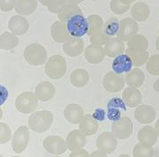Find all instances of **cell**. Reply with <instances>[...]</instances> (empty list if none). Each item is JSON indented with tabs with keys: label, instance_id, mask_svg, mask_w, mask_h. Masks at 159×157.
<instances>
[{
	"label": "cell",
	"instance_id": "obj_51",
	"mask_svg": "<svg viewBox=\"0 0 159 157\" xmlns=\"http://www.w3.org/2000/svg\"><path fill=\"white\" fill-rule=\"evenodd\" d=\"M155 130L157 132V135L158 136L159 138V119L157 121V123L155 124Z\"/></svg>",
	"mask_w": 159,
	"mask_h": 157
},
{
	"label": "cell",
	"instance_id": "obj_36",
	"mask_svg": "<svg viewBox=\"0 0 159 157\" xmlns=\"http://www.w3.org/2000/svg\"><path fill=\"white\" fill-rule=\"evenodd\" d=\"M110 8L113 13L116 15H122L129 11L130 4H126L122 0H111L110 3Z\"/></svg>",
	"mask_w": 159,
	"mask_h": 157
},
{
	"label": "cell",
	"instance_id": "obj_6",
	"mask_svg": "<svg viewBox=\"0 0 159 157\" xmlns=\"http://www.w3.org/2000/svg\"><path fill=\"white\" fill-rule=\"evenodd\" d=\"M111 132L116 136V139L125 140L132 135L133 123L128 116H123L119 120L113 122Z\"/></svg>",
	"mask_w": 159,
	"mask_h": 157
},
{
	"label": "cell",
	"instance_id": "obj_37",
	"mask_svg": "<svg viewBox=\"0 0 159 157\" xmlns=\"http://www.w3.org/2000/svg\"><path fill=\"white\" fill-rule=\"evenodd\" d=\"M146 69L151 76H159V54H154L149 57Z\"/></svg>",
	"mask_w": 159,
	"mask_h": 157
},
{
	"label": "cell",
	"instance_id": "obj_56",
	"mask_svg": "<svg viewBox=\"0 0 159 157\" xmlns=\"http://www.w3.org/2000/svg\"><path fill=\"white\" fill-rule=\"evenodd\" d=\"M0 157H4V156H3V155H0Z\"/></svg>",
	"mask_w": 159,
	"mask_h": 157
},
{
	"label": "cell",
	"instance_id": "obj_29",
	"mask_svg": "<svg viewBox=\"0 0 159 157\" xmlns=\"http://www.w3.org/2000/svg\"><path fill=\"white\" fill-rule=\"evenodd\" d=\"M125 54L129 56L133 63V66L140 67L147 63L149 59V52L147 51H133L127 48L125 50Z\"/></svg>",
	"mask_w": 159,
	"mask_h": 157
},
{
	"label": "cell",
	"instance_id": "obj_3",
	"mask_svg": "<svg viewBox=\"0 0 159 157\" xmlns=\"http://www.w3.org/2000/svg\"><path fill=\"white\" fill-rule=\"evenodd\" d=\"M24 57L30 65L40 66L45 64L47 60V51L39 43H30L24 51Z\"/></svg>",
	"mask_w": 159,
	"mask_h": 157
},
{
	"label": "cell",
	"instance_id": "obj_10",
	"mask_svg": "<svg viewBox=\"0 0 159 157\" xmlns=\"http://www.w3.org/2000/svg\"><path fill=\"white\" fill-rule=\"evenodd\" d=\"M43 147L50 154L60 155L68 149L64 138L58 136H49L43 141Z\"/></svg>",
	"mask_w": 159,
	"mask_h": 157
},
{
	"label": "cell",
	"instance_id": "obj_40",
	"mask_svg": "<svg viewBox=\"0 0 159 157\" xmlns=\"http://www.w3.org/2000/svg\"><path fill=\"white\" fill-rule=\"evenodd\" d=\"M66 4H68L67 0H53V2L50 4V6L47 7L48 11L53 14H58L65 8Z\"/></svg>",
	"mask_w": 159,
	"mask_h": 157
},
{
	"label": "cell",
	"instance_id": "obj_19",
	"mask_svg": "<svg viewBox=\"0 0 159 157\" xmlns=\"http://www.w3.org/2000/svg\"><path fill=\"white\" fill-rule=\"evenodd\" d=\"M84 43L80 38H73L71 37L69 40L64 43L63 50L64 52L69 56H78L84 52Z\"/></svg>",
	"mask_w": 159,
	"mask_h": 157
},
{
	"label": "cell",
	"instance_id": "obj_61",
	"mask_svg": "<svg viewBox=\"0 0 159 157\" xmlns=\"http://www.w3.org/2000/svg\"><path fill=\"white\" fill-rule=\"evenodd\" d=\"M157 157H159V155H158V156H157Z\"/></svg>",
	"mask_w": 159,
	"mask_h": 157
},
{
	"label": "cell",
	"instance_id": "obj_11",
	"mask_svg": "<svg viewBox=\"0 0 159 157\" xmlns=\"http://www.w3.org/2000/svg\"><path fill=\"white\" fill-rule=\"evenodd\" d=\"M117 146V139L112 132H103L97 139V148L103 153H113Z\"/></svg>",
	"mask_w": 159,
	"mask_h": 157
},
{
	"label": "cell",
	"instance_id": "obj_35",
	"mask_svg": "<svg viewBox=\"0 0 159 157\" xmlns=\"http://www.w3.org/2000/svg\"><path fill=\"white\" fill-rule=\"evenodd\" d=\"M133 157H153L154 149L152 146L138 143L133 149Z\"/></svg>",
	"mask_w": 159,
	"mask_h": 157
},
{
	"label": "cell",
	"instance_id": "obj_58",
	"mask_svg": "<svg viewBox=\"0 0 159 157\" xmlns=\"http://www.w3.org/2000/svg\"><path fill=\"white\" fill-rule=\"evenodd\" d=\"M54 157H61V156H58V155H57V156H54Z\"/></svg>",
	"mask_w": 159,
	"mask_h": 157
},
{
	"label": "cell",
	"instance_id": "obj_8",
	"mask_svg": "<svg viewBox=\"0 0 159 157\" xmlns=\"http://www.w3.org/2000/svg\"><path fill=\"white\" fill-rule=\"evenodd\" d=\"M125 78L124 75L116 74L114 71L108 72L103 79V86L110 93H116L124 89Z\"/></svg>",
	"mask_w": 159,
	"mask_h": 157
},
{
	"label": "cell",
	"instance_id": "obj_42",
	"mask_svg": "<svg viewBox=\"0 0 159 157\" xmlns=\"http://www.w3.org/2000/svg\"><path fill=\"white\" fill-rule=\"evenodd\" d=\"M108 118L113 122H116L122 117L121 116V109L114 108V107H108Z\"/></svg>",
	"mask_w": 159,
	"mask_h": 157
},
{
	"label": "cell",
	"instance_id": "obj_53",
	"mask_svg": "<svg viewBox=\"0 0 159 157\" xmlns=\"http://www.w3.org/2000/svg\"><path fill=\"white\" fill-rule=\"evenodd\" d=\"M122 1H124L125 3H126V4H131L132 3H134V2H136V0H122Z\"/></svg>",
	"mask_w": 159,
	"mask_h": 157
},
{
	"label": "cell",
	"instance_id": "obj_39",
	"mask_svg": "<svg viewBox=\"0 0 159 157\" xmlns=\"http://www.w3.org/2000/svg\"><path fill=\"white\" fill-rule=\"evenodd\" d=\"M11 138V129L8 124L0 123V144L8 142Z\"/></svg>",
	"mask_w": 159,
	"mask_h": 157
},
{
	"label": "cell",
	"instance_id": "obj_48",
	"mask_svg": "<svg viewBox=\"0 0 159 157\" xmlns=\"http://www.w3.org/2000/svg\"><path fill=\"white\" fill-rule=\"evenodd\" d=\"M39 1L41 3L42 5L45 6V7H49V6H50V4H52V2H53V0H39Z\"/></svg>",
	"mask_w": 159,
	"mask_h": 157
},
{
	"label": "cell",
	"instance_id": "obj_17",
	"mask_svg": "<svg viewBox=\"0 0 159 157\" xmlns=\"http://www.w3.org/2000/svg\"><path fill=\"white\" fill-rule=\"evenodd\" d=\"M112 70L113 71L119 75H124L125 73L129 72L132 67L133 63L127 54H121L116 56L112 61Z\"/></svg>",
	"mask_w": 159,
	"mask_h": 157
},
{
	"label": "cell",
	"instance_id": "obj_13",
	"mask_svg": "<svg viewBox=\"0 0 159 157\" xmlns=\"http://www.w3.org/2000/svg\"><path fill=\"white\" fill-rule=\"evenodd\" d=\"M8 28L13 34L20 36L25 34L29 30L30 24L25 17L17 14L10 18L8 22Z\"/></svg>",
	"mask_w": 159,
	"mask_h": 157
},
{
	"label": "cell",
	"instance_id": "obj_41",
	"mask_svg": "<svg viewBox=\"0 0 159 157\" xmlns=\"http://www.w3.org/2000/svg\"><path fill=\"white\" fill-rule=\"evenodd\" d=\"M17 0H0V10L4 12H8L15 9Z\"/></svg>",
	"mask_w": 159,
	"mask_h": 157
},
{
	"label": "cell",
	"instance_id": "obj_60",
	"mask_svg": "<svg viewBox=\"0 0 159 157\" xmlns=\"http://www.w3.org/2000/svg\"><path fill=\"white\" fill-rule=\"evenodd\" d=\"M158 24H159V18H158Z\"/></svg>",
	"mask_w": 159,
	"mask_h": 157
},
{
	"label": "cell",
	"instance_id": "obj_26",
	"mask_svg": "<svg viewBox=\"0 0 159 157\" xmlns=\"http://www.w3.org/2000/svg\"><path fill=\"white\" fill-rule=\"evenodd\" d=\"M125 83L129 87L139 88L145 80V75L140 69L135 68L126 74L125 77Z\"/></svg>",
	"mask_w": 159,
	"mask_h": 157
},
{
	"label": "cell",
	"instance_id": "obj_27",
	"mask_svg": "<svg viewBox=\"0 0 159 157\" xmlns=\"http://www.w3.org/2000/svg\"><path fill=\"white\" fill-rule=\"evenodd\" d=\"M38 7V0H17L15 11L18 15L28 16L34 12Z\"/></svg>",
	"mask_w": 159,
	"mask_h": 157
},
{
	"label": "cell",
	"instance_id": "obj_16",
	"mask_svg": "<svg viewBox=\"0 0 159 157\" xmlns=\"http://www.w3.org/2000/svg\"><path fill=\"white\" fill-rule=\"evenodd\" d=\"M51 35L55 42L60 43H64L71 38L67 30L66 24L61 20L54 22L52 24L51 26Z\"/></svg>",
	"mask_w": 159,
	"mask_h": 157
},
{
	"label": "cell",
	"instance_id": "obj_15",
	"mask_svg": "<svg viewBox=\"0 0 159 157\" xmlns=\"http://www.w3.org/2000/svg\"><path fill=\"white\" fill-rule=\"evenodd\" d=\"M84 52L86 61L92 64H100L101 62H103L106 56L104 47L97 44H90Z\"/></svg>",
	"mask_w": 159,
	"mask_h": 157
},
{
	"label": "cell",
	"instance_id": "obj_4",
	"mask_svg": "<svg viewBox=\"0 0 159 157\" xmlns=\"http://www.w3.org/2000/svg\"><path fill=\"white\" fill-rule=\"evenodd\" d=\"M39 99L32 92L27 91L17 96L15 102V107L17 111L23 114L33 113L38 107Z\"/></svg>",
	"mask_w": 159,
	"mask_h": 157
},
{
	"label": "cell",
	"instance_id": "obj_52",
	"mask_svg": "<svg viewBox=\"0 0 159 157\" xmlns=\"http://www.w3.org/2000/svg\"><path fill=\"white\" fill-rule=\"evenodd\" d=\"M156 49L159 52V35L158 37L157 38V40H156Z\"/></svg>",
	"mask_w": 159,
	"mask_h": 157
},
{
	"label": "cell",
	"instance_id": "obj_28",
	"mask_svg": "<svg viewBox=\"0 0 159 157\" xmlns=\"http://www.w3.org/2000/svg\"><path fill=\"white\" fill-rule=\"evenodd\" d=\"M90 79V76L87 70L84 69H77L70 74V80L71 84L76 88H83L85 86Z\"/></svg>",
	"mask_w": 159,
	"mask_h": 157
},
{
	"label": "cell",
	"instance_id": "obj_44",
	"mask_svg": "<svg viewBox=\"0 0 159 157\" xmlns=\"http://www.w3.org/2000/svg\"><path fill=\"white\" fill-rule=\"evenodd\" d=\"M8 89L3 85H0V106L3 105L8 98Z\"/></svg>",
	"mask_w": 159,
	"mask_h": 157
},
{
	"label": "cell",
	"instance_id": "obj_5",
	"mask_svg": "<svg viewBox=\"0 0 159 157\" xmlns=\"http://www.w3.org/2000/svg\"><path fill=\"white\" fill-rule=\"evenodd\" d=\"M67 30L70 35L73 38H80L84 37L88 33V21L87 18L84 17L83 14H78L70 18L67 22H65Z\"/></svg>",
	"mask_w": 159,
	"mask_h": 157
},
{
	"label": "cell",
	"instance_id": "obj_23",
	"mask_svg": "<svg viewBox=\"0 0 159 157\" xmlns=\"http://www.w3.org/2000/svg\"><path fill=\"white\" fill-rule=\"evenodd\" d=\"M158 136L157 135L155 128L151 126H144L143 127L138 134V140L140 143L148 145V146H153L156 144Z\"/></svg>",
	"mask_w": 159,
	"mask_h": 157
},
{
	"label": "cell",
	"instance_id": "obj_57",
	"mask_svg": "<svg viewBox=\"0 0 159 157\" xmlns=\"http://www.w3.org/2000/svg\"><path fill=\"white\" fill-rule=\"evenodd\" d=\"M93 1H100V0H93Z\"/></svg>",
	"mask_w": 159,
	"mask_h": 157
},
{
	"label": "cell",
	"instance_id": "obj_34",
	"mask_svg": "<svg viewBox=\"0 0 159 157\" xmlns=\"http://www.w3.org/2000/svg\"><path fill=\"white\" fill-rule=\"evenodd\" d=\"M119 27H120V21H118V19L116 17H112L103 24V30L110 38H113L118 33Z\"/></svg>",
	"mask_w": 159,
	"mask_h": 157
},
{
	"label": "cell",
	"instance_id": "obj_14",
	"mask_svg": "<svg viewBox=\"0 0 159 157\" xmlns=\"http://www.w3.org/2000/svg\"><path fill=\"white\" fill-rule=\"evenodd\" d=\"M156 115L157 114L154 108L147 104H142L137 107L134 114L136 120L142 124H150L154 122Z\"/></svg>",
	"mask_w": 159,
	"mask_h": 157
},
{
	"label": "cell",
	"instance_id": "obj_59",
	"mask_svg": "<svg viewBox=\"0 0 159 157\" xmlns=\"http://www.w3.org/2000/svg\"><path fill=\"white\" fill-rule=\"evenodd\" d=\"M12 157H19V156H12Z\"/></svg>",
	"mask_w": 159,
	"mask_h": 157
},
{
	"label": "cell",
	"instance_id": "obj_30",
	"mask_svg": "<svg viewBox=\"0 0 159 157\" xmlns=\"http://www.w3.org/2000/svg\"><path fill=\"white\" fill-rule=\"evenodd\" d=\"M19 39L17 35L12 32H4L0 35V49L4 51H11L17 46Z\"/></svg>",
	"mask_w": 159,
	"mask_h": 157
},
{
	"label": "cell",
	"instance_id": "obj_31",
	"mask_svg": "<svg viewBox=\"0 0 159 157\" xmlns=\"http://www.w3.org/2000/svg\"><path fill=\"white\" fill-rule=\"evenodd\" d=\"M128 48L133 51H147L149 42L147 38L141 34H136L127 42Z\"/></svg>",
	"mask_w": 159,
	"mask_h": 157
},
{
	"label": "cell",
	"instance_id": "obj_1",
	"mask_svg": "<svg viewBox=\"0 0 159 157\" xmlns=\"http://www.w3.org/2000/svg\"><path fill=\"white\" fill-rule=\"evenodd\" d=\"M53 114L49 110H41L34 112L31 114L29 120L28 125L32 131L39 134L44 133L51 128L53 123Z\"/></svg>",
	"mask_w": 159,
	"mask_h": 157
},
{
	"label": "cell",
	"instance_id": "obj_38",
	"mask_svg": "<svg viewBox=\"0 0 159 157\" xmlns=\"http://www.w3.org/2000/svg\"><path fill=\"white\" fill-rule=\"evenodd\" d=\"M111 38L109 36L105 34L103 32V30H101L98 32H97L96 34L92 35L90 37V41L91 43V44H97V45H101L103 46L104 45L106 42L109 39Z\"/></svg>",
	"mask_w": 159,
	"mask_h": 157
},
{
	"label": "cell",
	"instance_id": "obj_9",
	"mask_svg": "<svg viewBox=\"0 0 159 157\" xmlns=\"http://www.w3.org/2000/svg\"><path fill=\"white\" fill-rule=\"evenodd\" d=\"M138 22L131 17H126L120 21L119 31L116 35V38L121 39L123 42H128L132 37L138 34Z\"/></svg>",
	"mask_w": 159,
	"mask_h": 157
},
{
	"label": "cell",
	"instance_id": "obj_22",
	"mask_svg": "<svg viewBox=\"0 0 159 157\" xmlns=\"http://www.w3.org/2000/svg\"><path fill=\"white\" fill-rule=\"evenodd\" d=\"M123 100L129 108H136L142 102V94L138 88L128 87L123 92Z\"/></svg>",
	"mask_w": 159,
	"mask_h": 157
},
{
	"label": "cell",
	"instance_id": "obj_32",
	"mask_svg": "<svg viewBox=\"0 0 159 157\" xmlns=\"http://www.w3.org/2000/svg\"><path fill=\"white\" fill-rule=\"evenodd\" d=\"M87 21H88V25H89L87 35L89 37L96 34L97 32H98L101 30H103L104 23H103V18L98 14L90 15L89 17H87Z\"/></svg>",
	"mask_w": 159,
	"mask_h": 157
},
{
	"label": "cell",
	"instance_id": "obj_49",
	"mask_svg": "<svg viewBox=\"0 0 159 157\" xmlns=\"http://www.w3.org/2000/svg\"><path fill=\"white\" fill-rule=\"evenodd\" d=\"M84 0H67L68 4H77L78 5L79 4H81L82 2H84Z\"/></svg>",
	"mask_w": 159,
	"mask_h": 157
},
{
	"label": "cell",
	"instance_id": "obj_25",
	"mask_svg": "<svg viewBox=\"0 0 159 157\" xmlns=\"http://www.w3.org/2000/svg\"><path fill=\"white\" fill-rule=\"evenodd\" d=\"M99 123L98 120L91 115H84V118L79 123V129L86 136H93L98 130Z\"/></svg>",
	"mask_w": 159,
	"mask_h": 157
},
{
	"label": "cell",
	"instance_id": "obj_33",
	"mask_svg": "<svg viewBox=\"0 0 159 157\" xmlns=\"http://www.w3.org/2000/svg\"><path fill=\"white\" fill-rule=\"evenodd\" d=\"M83 14L82 10L77 4H68L65 6V8L61 11L60 12L57 14L58 19L63 22H67L70 18H71L76 15Z\"/></svg>",
	"mask_w": 159,
	"mask_h": 157
},
{
	"label": "cell",
	"instance_id": "obj_20",
	"mask_svg": "<svg viewBox=\"0 0 159 157\" xmlns=\"http://www.w3.org/2000/svg\"><path fill=\"white\" fill-rule=\"evenodd\" d=\"M106 56L109 57H116L125 52V42L118 38H111L104 44Z\"/></svg>",
	"mask_w": 159,
	"mask_h": 157
},
{
	"label": "cell",
	"instance_id": "obj_43",
	"mask_svg": "<svg viewBox=\"0 0 159 157\" xmlns=\"http://www.w3.org/2000/svg\"><path fill=\"white\" fill-rule=\"evenodd\" d=\"M125 102L124 100H122L121 98L115 97L112 98L110 102H108L107 107H114V108H118V109H121V110H126V107H125Z\"/></svg>",
	"mask_w": 159,
	"mask_h": 157
},
{
	"label": "cell",
	"instance_id": "obj_45",
	"mask_svg": "<svg viewBox=\"0 0 159 157\" xmlns=\"http://www.w3.org/2000/svg\"><path fill=\"white\" fill-rule=\"evenodd\" d=\"M89 155H90V154L88 153L87 150L82 149H79V150H77V151L71 152L69 157H89Z\"/></svg>",
	"mask_w": 159,
	"mask_h": 157
},
{
	"label": "cell",
	"instance_id": "obj_50",
	"mask_svg": "<svg viewBox=\"0 0 159 157\" xmlns=\"http://www.w3.org/2000/svg\"><path fill=\"white\" fill-rule=\"evenodd\" d=\"M153 89L155 91L157 92H159V78L158 79H157L155 83H154V85H153Z\"/></svg>",
	"mask_w": 159,
	"mask_h": 157
},
{
	"label": "cell",
	"instance_id": "obj_2",
	"mask_svg": "<svg viewBox=\"0 0 159 157\" xmlns=\"http://www.w3.org/2000/svg\"><path fill=\"white\" fill-rule=\"evenodd\" d=\"M67 70L65 59L60 55L52 56L44 65V72L48 77L57 80L64 77Z\"/></svg>",
	"mask_w": 159,
	"mask_h": 157
},
{
	"label": "cell",
	"instance_id": "obj_18",
	"mask_svg": "<svg viewBox=\"0 0 159 157\" xmlns=\"http://www.w3.org/2000/svg\"><path fill=\"white\" fill-rule=\"evenodd\" d=\"M56 88L50 82H41L36 86L35 95L41 102H48L54 97Z\"/></svg>",
	"mask_w": 159,
	"mask_h": 157
},
{
	"label": "cell",
	"instance_id": "obj_24",
	"mask_svg": "<svg viewBox=\"0 0 159 157\" xmlns=\"http://www.w3.org/2000/svg\"><path fill=\"white\" fill-rule=\"evenodd\" d=\"M130 14L134 20L137 22H143L150 17L151 10L146 3L137 2L130 8Z\"/></svg>",
	"mask_w": 159,
	"mask_h": 157
},
{
	"label": "cell",
	"instance_id": "obj_21",
	"mask_svg": "<svg viewBox=\"0 0 159 157\" xmlns=\"http://www.w3.org/2000/svg\"><path fill=\"white\" fill-rule=\"evenodd\" d=\"M84 116V110L80 105L70 103L65 107V117L71 124H79Z\"/></svg>",
	"mask_w": 159,
	"mask_h": 157
},
{
	"label": "cell",
	"instance_id": "obj_7",
	"mask_svg": "<svg viewBox=\"0 0 159 157\" xmlns=\"http://www.w3.org/2000/svg\"><path fill=\"white\" fill-rule=\"evenodd\" d=\"M30 132L26 126H20L15 131L11 140V148L16 154L24 152L29 144Z\"/></svg>",
	"mask_w": 159,
	"mask_h": 157
},
{
	"label": "cell",
	"instance_id": "obj_55",
	"mask_svg": "<svg viewBox=\"0 0 159 157\" xmlns=\"http://www.w3.org/2000/svg\"><path fill=\"white\" fill-rule=\"evenodd\" d=\"M2 116H3V111H2V110L0 109V120H1V118H2Z\"/></svg>",
	"mask_w": 159,
	"mask_h": 157
},
{
	"label": "cell",
	"instance_id": "obj_12",
	"mask_svg": "<svg viewBox=\"0 0 159 157\" xmlns=\"http://www.w3.org/2000/svg\"><path fill=\"white\" fill-rule=\"evenodd\" d=\"M66 146L71 152L84 149L87 140L86 136L80 129H74L68 134L66 137Z\"/></svg>",
	"mask_w": 159,
	"mask_h": 157
},
{
	"label": "cell",
	"instance_id": "obj_54",
	"mask_svg": "<svg viewBox=\"0 0 159 157\" xmlns=\"http://www.w3.org/2000/svg\"><path fill=\"white\" fill-rule=\"evenodd\" d=\"M118 157H130L129 155H120Z\"/></svg>",
	"mask_w": 159,
	"mask_h": 157
},
{
	"label": "cell",
	"instance_id": "obj_46",
	"mask_svg": "<svg viewBox=\"0 0 159 157\" xmlns=\"http://www.w3.org/2000/svg\"><path fill=\"white\" fill-rule=\"evenodd\" d=\"M104 110H97L95 111L94 115H92L93 117H94L96 120H98V121H103V117H104Z\"/></svg>",
	"mask_w": 159,
	"mask_h": 157
},
{
	"label": "cell",
	"instance_id": "obj_47",
	"mask_svg": "<svg viewBox=\"0 0 159 157\" xmlns=\"http://www.w3.org/2000/svg\"><path fill=\"white\" fill-rule=\"evenodd\" d=\"M89 157H108L107 154L103 153V151L101 150H96L94 152H92L91 154H90Z\"/></svg>",
	"mask_w": 159,
	"mask_h": 157
}]
</instances>
